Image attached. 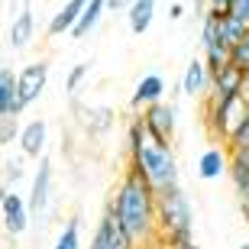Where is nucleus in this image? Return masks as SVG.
Here are the masks:
<instances>
[{
	"instance_id": "4be33fe9",
	"label": "nucleus",
	"mask_w": 249,
	"mask_h": 249,
	"mask_svg": "<svg viewBox=\"0 0 249 249\" xmlns=\"http://www.w3.org/2000/svg\"><path fill=\"white\" fill-rule=\"evenodd\" d=\"M52 249H81V220L71 217V220L62 227V233L55 236Z\"/></svg>"
},
{
	"instance_id": "5701e85b",
	"label": "nucleus",
	"mask_w": 249,
	"mask_h": 249,
	"mask_svg": "<svg viewBox=\"0 0 249 249\" xmlns=\"http://www.w3.org/2000/svg\"><path fill=\"white\" fill-rule=\"evenodd\" d=\"M246 29H249V23H243V19L233 17V13H227V17H220V42L223 46H233L236 39H243Z\"/></svg>"
},
{
	"instance_id": "c9c22d12",
	"label": "nucleus",
	"mask_w": 249,
	"mask_h": 249,
	"mask_svg": "<svg viewBox=\"0 0 249 249\" xmlns=\"http://www.w3.org/2000/svg\"><path fill=\"white\" fill-rule=\"evenodd\" d=\"M165 249H201V246L191 240V243H181V246H165Z\"/></svg>"
},
{
	"instance_id": "cd10ccee",
	"label": "nucleus",
	"mask_w": 249,
	"mask_h": 249,
	"mask_svg": "<svg viewBox=\"0 0 249 249\" xmlns=\"http://www.w3.org/2000/svg\"><path fill=\"white\" fill-rule=\"evenodd\" d=\"M88 71H91V65H88V62L74 65L71 71H68V78H65V91H68V94H78V88H81V81L88 78Z\"/></svg>"
},
{
	"instance_id": "4c0bfd02",
	"label": "nucleus",
	"mask_w": 249,
	"mask_h": 249,
	"mask_svg": "<svg viewBox=\"0 0 249 249\" xmlns=\"http://www.w3.org/2000/svg\"><path fill=\"white\" fill-rule=\"evenodd\" d=\"M240 249H249V243H240Z\"/></svg>"
},
{
	"instance_id": "0eeeda50",
	"label": "nucleus",
	"mask_w": 249,
	"mask_h": 249,
	"mask_svg": "<svg viewBox=\"0 0 249 249\" xmlns=\"http://www.w3.org/2000/svg\"><path fill=\"white\" fill-rule=\"evenodd\" d=\"M88 249H136V243L129 240V233L117 223V217L110 211H104L97 227H94V236L88 243Z\"/></svg>"
},
{
	"instance_id": "6ab92c4d",
	"label": "nucleus",
	"mask_w": 249,
	"mask_h": 249,
	"mask_svg": "<svg viewBox=\"0 0 249 249\" xmlns=\"http://www.w3.org/2000/svg\"><path fill=\"white\" fill-rule=\"evenodd\" d=\"M88 0H68L62 10H58L55 17H52V23H49V36H62V33H71L74 23H78V17H81V10Z\"/></svg>"
},
{
	"instance_id": "f704fd0d",
	"label": "nucleus",
	"mask_w": 249,
	"mask_h": 249,
	"mask_svg": "<svg viewBox=\"0 0 249 249\" xmlns=\"http://www.w3.org/2000/svg\"><path fill=\"white\" fill-rule=\"evenodd\" d=\"M243 97H246V101H249V68H246V71H243Z\"/></svg>"
},
{
	"instance_id": "39448f33",
	"label": "nucleus",
	"mask_w": 249,
	"mask_h": 249,
	"mask_svg": "<svg viewBox=\"0 0 249 249\" xmlns=\"http://www.w3.org/2000/svg\"><path fill=\"white\" fill-rule=\"evenodd\" d=\"M142 123H146V133L152 139H159V142H172L175 139V129H178V110L172 101H156L149 104V107H142Z\"/></svg>"
},
{
	"instance_id": "a211bd4d",
	"label": "nucleus",
	"mask_w": 249,
	"mask_h": 249,
	"mask_svg": "<svg viewBox=\"0 0 249 249\" xmlns=\"http://www.w3.org/2000/svg\"><path fill=\"white\" fill-rule=\"evenodd\" d=\"M10 49H26L29 42H33V36H36V19H33V10L23 7L17 13V19L10 23Z\"/></svg>"
},
{
	"instance_id": "ddd939ff",
	"label": "nucleus",
	"mask_w": 249,
	"mask_h": 249,
	"mask_svg": "<svg viewBox=\"0 0 249 249\" xmlns=\"http://www.w3.org/2000/svg\"><path fill=\"white\" fill-rule=\"evenodd\" d=\"M165 97V78L156 71L142 74L136 81V88H133V94H129V107L133 110H139V107H149V104H156Z\"/></svg>"
},
{
	"instance_id": "c756f323",
	"label": "nucleus",
	"mask_w": 249,
	"mask_h": 249,
	"mask_svg": "<svg viewBox=\"0 0 249 249\" xmlns=\"http://www.w3.org/2000/svg\"><path fill=\"white\" fill-rule=\"evenodd\" d=\"M227 149H249V113L243 117L240 129L230 136V142H227Z\"/></svg>"
},
{
	"instance_id": "6e6552de",
	"label": "nucleus",
	"mask_w": 249,
	"mask_h": 249,
	"mask_svg": "<svg viewBox=\"0 0 249 249\" xmlns=\"http://www.w3.org/2000/svg\"><path fill=\"white\" fill-rule=\"evenodd\" d=\"M0 213H3V230L10 236H23L29 230V223H33V213H29V204L23 194H17L10 188L3 197H0Z\"/></svg>"
},
{
	"instance_id": "4468645a",
	"label": "nucleus",
	"mask_w": 249,
	"mask_h": 249,
	"mask_svg": "<svg viewBox=\"0 0 249 249\" xmlns=\"http://www.w3.org/2000/svg\"><path fill=\"white\" fill-rule=\"evenodd\" d=\"M74 110H78V120H81L84 133H91V136H104L117 123V113L110 107H84V104L74 101Z\"/></svg>"
},
{
	"instance_id": "1a4fd4ad",
	"label": "nucleus",
	"mask_w": 249,
	"mask_h": 249,
	"mask_svg": "<svg viewBox=\"0 0 249 249\" xmlns=\"http://www.w3.org/2000/svg\"><path fill=\"white\" fill-rule=\"evenodd\" d=\"M49 84V65L46 62H29L23 71H17V91H19V104L29 107L42 97Z\"/></svg>"
},
{
	"instance_id": "f03ea898",
	"label": "nucleus",
	"mask_w": 249,
	"mask_h": 249,
	"mask_svg": "<svg viewBox=\"0 0 249 249\" xmlns=\"http://www.w3.org/2000/svg\"><path fill=\"white\" fill-rule=\"evenodd\" d=\"M126 156H129L126 165L142 172L146 181L156 188V191L181 181V168H178V156H175V149H172V142H159V139L149 136L142 117H133V120H129Z\"/></svg>"
},
{
	"instance_id": "b1692460",
	"label": "nucleus",
	"mask_w": 249,
	"mask_h": 249,
	"mask_svg": "<svg viewBox=\"0 0 249 249\" xmlns=\"http://www.w3.org/2000/svg\"><path fill=\"white\" fill-rule=\"evenodd\" d=\"M204 65H207V71L217 74L223 65H230V46H223V42H213V46L204 49Z\"/></svg>"
},
{
	"instance_id": "20e7f679",
	"label": "nucleus",
	"mask_w": 249,
	"mask_h": 249,
	"mask_svg": "<svg viewBox=\"0 0 249 249\" xmlns=\"http://www.w3.org/2000/svg\"><path fill=\"white\" fill-rule=\"evenodd\" d=\"M249 113V101L243 97V94H236V97H230V101H207V107H204V123H207V129H211V136L217 139V142H230V136L240 129L243 117Z\"/></svg>"
},
{
	"instance_id": "7ed1b4c3",
	"label": "nucleus",
	"mask_w": 249,
	"mask_h": 249,
	"mask_svg": "<svg viewBox=\"0 0 249 249\" xmlns=\"http://www.w3.org/2000/svg\"><path fill=\"white\" fill-rule=\"evenodd\" d=\"M156 227H159V249L181 246V243L194 240V207L181 181L156 191Z\"/></svg>"
},
{
	"instance_id": "e433bc0d",
	"label": "nucleus",
	"mask_w": 249,
	"mask_h": 249,
	"mask_svg": "<svg viewBox=\"0 0 249 249\" xmlns=\"http://www.w3.org/2000/svg\"><path fill=\"white\" fill-rule=\"evenodd\" d=\"M240 207H243V217H246V223H249V197H246V201H240Z\"/></svg>"
},
{
	"instance_id": "2f4dec72",
	"label": "nucleus",
	"mask_w": 249,
	"mask_h": 249,
	"mask_svg": "<svg viewBox=\"0 0 249 249\" xmlns=\"http://www.w3.org/2000/svg\"><path fill=\"white\" fill-rule=\"evenodd\" d=\"M230 13H233V17H240L243 23H249V0H233Z\"/></svg>"
},
{
	"instance_id": "2eb2a0df",
	"label": "nucleus",
	"mask_w": 249,
	"mask_h": 249,
	"mask_svg": "<svg viewBox=\"0 0 249 249\" xmlns=\"http://www.w3.org/2000/svg\"><path fill=\"white\" fill-rule=\"evenodd\" d=\"M211 91V71L204 58H191V65L185 68V78H181V94L185 97H207Z\"/></svg>"
},
{
	"instance_id": "f8f14e48",
	"label": "nucleus",
	"mask_w": 249,
	"mask_h": 249,
	"mask_svg": "<svg viewBox=\"0 0 249 249\" xmlns=\"http://www.w3.org/2000/svg\"><path fill=\"white\" fill-rule=\"evenodd\" d=\"M227 165H230V149L223 142H213L197 156V178L204 181H217V178L227 175Z\"/></svg>"
},
{
	"instance_id": "7c9ffc66",
	"label": "nucleus",
	"mask_w": 249,
	"mask_h": 249,
	"mask_svg": "<svg viewBox=\"0 0 249 249\" xmlns=\"http://www.w3.org/2000/svg\"><path fill=\"white\" fill-rule=\"evenodd\" d=\"M233 7V0H207V13H217V17H227Z\"/></svg>"
},
{
	"instance_id": "c85d7f7f",
	"label": "nucleus",
	"mask_w": 249,
	"mask_h": 249,
	"mask_svg": "<svg viewBox=\"0 0 249 249\" xmlns=\"http://www.w3.org/2000/svg\"><path fill=\"white\" fill-rule=\"evenodd\" d=\"M17 136H19L17 117H0V146H10Z\"/></svg>"
},
{
	"instance_id": "423d86ee",
	"label": "nucleus",
	"mask_w": 249,
	"mask_h": 249,
	"mask_svg": "<svg viewBox=\"0 0 249 249\" xmlns=\"http://www.w3.org/2000/svg\"><path fill=\"white\" fill-rule=\"evenodd\" d=\"M52 181H55V168H52V159H36V172H33V188H29V213L42 220L49 211V201H52Z\"/></svg>"
},
{
	"instance_id": "dca6fc26",
	"label": "nucleus",
	"mask_w": 249,
	"mask_h": 249,
	"mask_svg": "<svg viewBox=\"0 0 249 249\" xmlns=\"http://www.w3.org/2000/svg\"><path fill=\"white\" fill-rule=\"evenodd\" d=\"M26 110L19 104V91H17V71L0 68V117H19Z\"/></svg>"
},
{
	"instance_id": "aec40b11",
	"label": "nucleus",
	"mask_w": 249,
	"mask_h": 249,
	"mask_svg": "<svg viewBox=\"0 0 249 249\" xmlns=\"http://www.w3.org/2000/svg\"><path fill=\"white\" fill-rule=\"evenodd\" d=\"M126 17H129V29L142 36L149 26H152V17H156V0H133L126 7Z\"/></svg>"
},
{
	"instance_id": "393cba45",
	"label": "nucleus",
	"mask_w": 249,
	"mask_h": 249,
	"mask_svg": "<svg viewBox=\"0 0 249 249\" xmlns=\"http://www.w3.org/2000/svg\"><path fill=\"white\" fill-rule=\"evenodd\" d=\"M220 42V17L217 13H204V23H201V49Z\"/></svg>"
},
{
	"instance_id": "f257e3e1",
	"label": "nucleus",
	"mask_w": 249,
	"mask_h": 249,
	"mask_svg": "<svg viewBox=\"0 0 249 249\" xmlns=\"http://www.w3.org/2000/svg\"><path fill=\"white\" fill-rule=\"evenodd\" d=\"M107 211L117 217L136 249H159V227H156V188L146 181L142 172L133 165L123 168L117 191L107 201Z\"/></svg>"
},
{
	"instance_id": "9d476101",
	"label": "nucleus",
	"mask_w": 249,
	"mask_h": 249,
	"mask_svg": "<svg viewBox=\"0 0 249 249\" xmlns=\"http://www.w3.org/2000/svg\"><path fill=\"white\" fill-rule=\"evenodd\" d=\"M243 94V68L240 65H223L217 74H211V91H207V101H230Z\"/></svg>"
},
{
	"instance_id": "473e14b6",
	"label": "nucleus",
	"mask_w": 249,
	"mask_h": 249,
	"mask_svg": "<svg viewBox=\"0 0 249 249\" xmlns=\"http://www.w3.org/2000/svg\"><path fill=\"white\" fill-rule=\"evenodd\" d=\"M129 3H133V0H107V10H110V13H117V10H126Z\"/></svg>"
},
{
	"instance_id": "9b49d317",
	"label": "nucleus",
	"mask_w": 249,
	"mask_h": 249,
	"mask_svg": "<svg viewBox=\"0 0 249 249\" xmlns=\"http://www.w3.org/2000/svg\"><path fill=\"white\" fill-rule=\"evenodd\" d=\"M19 152L26 159H42L49 146V123L46 120H29L26 126H19Z\"/></svg>"
},
{
	"instance_id": "a878e982",
	"label": "nucleus",
	"mask_w": 249,
	"mask_h": 249,
	"mask_svg": "<svg viewBox=\"0 0 249 249\" xmlns=\"http://www.w3.org/2000/svg\"><path fill=\"white\" fill-rule=\"evenodd\" d=\"M230 62H233V65H240L243 71L249 68V29L243 33V39H236V42L230 46Z\"/></svg>"
},
{
	"instance_id": "72a5a7b5",
	"label": "nucleus",
	"mask_w": 249,
	"mask_h": 249,
	"mask_svg": "<svg viewBox=\"0 0 249 249\" xmlns=\"http://www.w3.org/2000/svg\"><path fill=\"white\" fill-rule=\"evenodd\" d=\"M168 17H172V19H181V17H185V3H172Z\"/></svg>"
},
{
	"instance_id": "f3484780",
	"label": "nucleus",
	"mask_w": 249,
	"mask_h": 249,
	"mask_svg": "<svg viewBox=\"0 0 249 249\" xmlns=\"http://www.w3.org/2000/svg\"><path fill=\"white\" fill-rule=\"evenodd\" d=\"M233 188L240 194V201L249 197V149H230V165H227Z\"/></svg>"
},
{
	"instance_id": "bb28decb",
	"label": "nucleus",
	"mask_w": 249,
	"mask_h": 249,
	"mask_svg": "<svg viewBox=\"0 0 249 249\" xmlns=\"http://www.w3.org/2000/svg\"><path fill=\"white\" fill-rule=\"evenodd\" d=\"M23 175H26L23 159H7V162H3V185H7V188H13Z\"/></svg>"
},
{
	"instance_id": "412c9836",
	"label": "nucleus",
	"mask_w": 249,
	"mask_h": 249,
	"mask_svg": "<svg viewBox=\"0 0 249 249\" xmlns=\"http://www.w3.org/2000/svg\"><path fill=\"white\" fill-rule=\"evenodd\" d=\"M104 10H107V0H88L84 10H81V17H78V23H74V29H71V36L74 39H84L94 26H97V19H101Z\"/></svg>"
}]
</instances>
